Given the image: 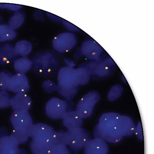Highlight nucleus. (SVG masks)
Returning <instances> with one entry per match:
<instances>
[{"label": "nucleus", "mask_w": 154, "mask_h": 154, "mask_svg": "<svg viewBox=\"0 0 154 154\" xmlns=\"http://www.w3.org/2000/svg\"><path fill=\"white\" fill-rule=\"evenodd\" d=\"M82 119L75 110L68 111L62 119L63 125L67 129L82 127L83 125Z\"/></svg>", "instance_id": "15"}, {"label": "nucleus", "mask_w": 154, "mask_h": 154, "mask_svg": "<svg viewBox=\"0 0 154 154\" xmlns=\"http://www.w3.org/2000/svg\"><path fill=\"white\" fill-rule=\"evenodd\" d=\"M67 131L68 138V146L75 152L83 149L86 143L91 139L90 133L82 127L67 129Z\"/></svg>", "instance_id": "4"}, {"label": "nucleus", "mask_w": 154, "mask_h": 154, "mask_svg": "<svg viewBox=\"0 0 154 154\" xmlns=\"http://www.w3.org/2000/svg\"><path fill=\"white\" fill-rule=\"evenodd\" d=\"M16 154H29L26 150L23 148L18 149Z\"/></svg>", "instance_id": "36"}, {"label": "nucleus", "mask_w": 154, "mask_h": 154, "mask_svg": "<svg viewBox=\"0 0 154 154\" xmlns=\"http://www.w3.org/2000/svg\"><path fill=\"white\" fill-rule=\"evenodd\" d=\"M12 96L8 91L0 90V108L5 109L10 106Z\"/></svg>", "instance_id": "26"}, {"label": "nucleus", "mask_w": 154, "mask_h": 154, "mask_svg": "<svg viewBox=\"0 0 154 154\" xmlns=\"http://www.w3.org/2000/svg\"><path fill=\"white\" fill-rule=\"evenodd\" d=\"M83 149V154H108L109 147L104 140L94 137L87 142Z\"/></svg>", "instance_id": "10"}, {"label": "nucleus", "mask_w": 154, "mask_h": 154, "mask_svg": "<svg viewBox=\"0 0 154 154\" xmlns=\"http://www.w3.org/2000/svg\"><path fill=\"white\" fill-rule=\"evenodd\" d=\"M28 131L29 137L32 139H50L55 130L50 125L38 123L33 124Z\"/></svg>", "instance_id": "8"}, {"label": "nucleus", "mask_w": 154, "mask_h": 154, "mask_svg": "<svg viewBox=\"0 0 154 154\" xmlns=\"http://www.w3.org/2000/svg\"><path fill=\"white\" fill-rule=\"evenodd\" d=\"M77 38L76 35L71 32L60 33L53 39L52 45L54 49L60 53L71 50L76 45Z\"/></svg>", "instance_id": "5"}, {"label": "nucleus", "mask_w": 154, "mask_h": 154, "mask_svg": "<svg viewBox=\"0 0 154 154\" xmlns=\"http://www.w3.org/2000/svg\"><path fill=\"white\" fill-rule=\"evenodd\" d=\"M32 63L27 57H22L17 59L14 62V67L17 73L25 74L32 68Z\"/></svg>", "instance_id": "17"}, {"label": "nucleus", "mask_w": 154, "mask_h": 154, "mask_svg": "<svg viewBox=\"0 0 154 154\" xmlns=\"http://www.w3.org/2000/svg\"><path fill=\"white\" fill-rule=\"evenodd\" d=\"M110 114L101 117L94 129L93 135L94 137L101 138L106 142L116 143L123 137L121 131L123 116Z\"/></svg>", "instance_id": "1"}, {"label": "nucleus", "mask_w": 154, "mask_h": 154, "mask_svg": "<svg viewBox=\"0 0 154 154\" xmlns=\"http://www.w3.org/2000/svg\"><path fill=\"white\" fill-rule=\"evenodd\" d=\"M73 105L74 102L72 100H63L57 97H53L45 105L46 115L52 120L62 119L66 113L72 109Z\"/></svg>", "instance_id": "3"}, {"label": "nucleus", "mask_w": 154, "mask_h": 154, "mask_svg": "<svg viewBox=\"0 0 154 154\" xmlns=\"http://www.w3.org/2000/svg\"><path fill=\"white\" fill-rule=\"evenodd\" d=\"M50 139H32L29 146L33 154H48L53 146Z\"/></svg>", "instance_id": "14"}, {"label": "nucleus", "mask_w": 154, "mask_h": 154, "mask_svg": "<svg viewBox=\"0 0 154 154\" xmlns=\"http://www.w3.org/2000/svg\"><path fill=\"white\" fill-rule=\"evenodd\" d=\"M98 97L96 92L91 91L79 100L76 105L75 111L82 119L87 118L91 116Z\"/></svg>", "instance_id": "6"}, {"label": "nucleus", "mask_w": 154, "mask_h": 154, "mask_svg": "<svg viewBox=\"0 0 154 154\" xmlns=\"http://www.w3.org/2000/svg\"><path fill=\"white\" fill-rule=\"evenodd\" d=\"M30 88L28 78L24 73L13 75L10 82L9 91L14 93L27 92Z\"/></svg>", "instance_id": "11"}, {"label": "nucleus", "mask_w": 154, "mask_h": 154, "mask_svg": "<svg viewBox=\"0 0 154 154\" xmlns=\"http://www.w3.org/2000/svg\"></svg>", "instance_id": "39"}, {"label": "nucleus", "mask_w": 154, "mask_h": 154, "mask_svg": "<svg viewBox=\"0 0 154 154\" xmlns=\"http://www.w3.org/2000/svg\"><path fill=\"white\" fill-rule=\"evenodd\" d=\"M57 88L72 90H78L77 84L74 68L64 66L59 70L58 74Z\"/></svg>", "instance_id": "7"}, {"label": "nucleus", "mask_w": 154, "mask_h": 154, "mask_svg": "<svg viewBox=\"0 0 154 154\" xmlns=\"http://www.w3.org/2000/svg\"><path fill=\"white\" fill-rule=\"evenodd\" d=\"M18 56L13 45L6 43L0 45V65L14 63Z\"/></svg>", "instance_id": "13"}, {"label": "nucleus", "mask_w": 154, "mask_h": 154, "mask_svg": "<svg viewBox=\"0 0 154 154\" xmlns=\"http://www.w3.org/2000/svg\"><path fill=\"white\" fill-rule=\"evenodd\" d=\"M42 87L45 91L48 93H52L57 89V85L50 80L44 81Z\"/></svg>", "instance_id": "28"}, {"label": "nucleus", "mask_w": 154, "mask_h": 154, "mask_svg": "<svg viewBox=\"0 0 154 154\" xmlns=\"http://www.w3.org/2000/svg\"><path fill=\"white\" fill-rule=\"evenodd\" d=\"M17 35L15 30L11 28L8 24H0V42L12 40Z\"/></svg>", "instance_id": "20"}, {"label": "nucleus", "mask_w": 154, "mask_h": 154, "mask_svg": "<svg viewBox=\"0 0 154 154\" xmlns=\"http://www.w3.org/2000/svg\"><path fill=\"white\" fill-rule=\"evenodd\" d=\"M136 126L130 118L123 116L121 123V131L124 137H129L135 134Z\"/></svg>", "instance_id": "18"}, {"label": "nucleus", "mask_w": 154, "mask_h": 154, "mask_svg": "<svg viewBox=\"0 0 154 154\" xmlns=\"http://www.w3.org/2000/svg\"><path fill=\"white\" fill-rule=\"evenodd\" d=\"M50 140L52 146L59 145L68 146V138L67 131H55Z\"/></svg>", "instance_id": "19"}, {"label": "nucleus", "mask_w": 154, "mask_h": 154, "mask_svg": "<svg viewBox=\"0 0 154 154\" xmlns=\"http://www.w3.org/2000/svg\"><path fill=\"white\" fill-rule=\"evenodd\" d=\"M48 154H71V152L67 146L59 145L53 146Z\"/></svg>", "instance_id": "27"}, {"label": "nucleus", "mask_w": 154, "mask_h": 154, "mask_svg": "<svg viewBox=\"0 0 154 154\" xmlns=\"http://www.w3.org/2000/svg\"><path fill=\"white\" fill-rule=\"evenodd\" d=\"M25 15L24 12L20 10L15 11L9 19L8 25L10 27L15 30L19 28L24 22Z\"/></svg>", "instance_id": "24"}, {"label": "nucleus", "mask_w": 154, "mask_h": 154, "mask_svg": "<svg viewBox=\"0 0 154 154\" xmlns=\"http://www.w3.org/2000/svg\"><path fill=\"white\" fill-rule=\"evenodd\" d=\"M13 74L10 72L3 70L0 71V90L9 91V84Z\"/></svg>", "instance_id": "25"}, {"label": "nucleus", "mask_w": 154, "mask_h": 154, "mask_svg": "<svg viewBox=\"0 0 154 154\" xmlns=\"http://www.w3.org/2000/svg\"><path fill=\"white\" fill-rule=\"evenodd\" d=\"M75 72L76 82L79 86L85 85L88 82L91 75L85 68L79 65L78 68L75 69Z\"/></svg>", "instance_id": "22"}, {"label": "nucleus", "mask_w": 154, "mask_h": 154, "mask_svg": "<svg viewBox=\"0 0 154 154\" xmlns=\"http://www.w3.org/2000/svg\"><path fill=\"white\" fill-rule=\"evenodd\" d=\"M19 145L10 135L0 137V154H16Z\"/></svg>", "instance_id": "16"}, {"label": "nucleus", "mask_w": 154, "mask_h": 154, "mask_svg": "<svg viewBox=\"0 0 154 154\" xmlns=\"http://www.w3.org/2000/svg\"><path fill=\"white\" fill-rule=\"evenodd\" d=\"M10 135L19 145L26 143L29 137L28 129L21 128H14Z\"/></svg>", "instance_id": "23"}, {"label": "nucleus", "mask_w": 154, "mask_h": 154, "mask_svg": "<svg viewBox=\"0 0 154 154\" xmlns=\"http://www.w3.org/2000/svg\"><path fill=\"white\" fill-rule=\"evenodd\" d=\"M63 62L65 66L69 68H74L76 64L75 60L68 58H64Z\"/></svg>", "instance_id": "32"}, {"label": "nucleus", "mask_w": 154, "mask_h": 154, "mask_svg": "<svg viewBox=\"0 0 154 154\" xmlns=\"http://www.w3.org/2000/svg\"><path fill=\"white\" fill-rule=\"evenodd\" d=\"M46 13L48 17L53 21L58 22H62L63 19L62 18L48 13Z\"/></svg>", "instance_id": "33"}, {"label": "nucleus", "mask_w": 154, "mask_h": 154, "mask_svg": "<svg viewBox=\"0 0 154 154\" xmlns=\"http://www.w3.org/2000/svg\"><path fill=\"white\" fill-rule=\"evenodd\" d=\"M43 11L41 10H37L34 14L35 18L39 20L43 19Z\"/></svg>", "instance_id": "34"}, {"label": "nucleus", "mask_w": 154, "mask_h": 154, "mask_svg": "<svg viewBox=\"0 0 154 154\" xmlns=\"http://www.w3.org/2000/svg\"><path fill=\"white\" fill-rule=\"evenodd\" d=\"M8 133L6 128L5 127H2L0 129V137L7 135Z\"/></svg>", "instance_id": "35"}, {"label": "nucleus", "mask_w": 154, "mask_h": 154, "mask_svg": "<svg viewBox=\"0 0 154 154\" xmlns=\"http://www.w3.org/2000/svg\"><path fill=\"white\" fill-rule=\"evenodd\" d=\"M62 22L64 27L71 32H78L80 30L78 27L64 20L63 19Z\"/></svg>", "instance_id": "30"}, {"label": "nucleus", "mask_w": 154, "mask_h": 154, "mask_svg": "<svg viewBox=\"0 0 154 154\" xmlns=\"http://www.w3.org/2000/svg\"><path fill=\"white\" fill-rule=\"evenodd\" d=\"M23 7L20 5H14L12 4L0 3V8L6 9L10 11H17L19 10Z\"/></svg>", "instance_id": "29"}, {"label": "nucleus", "mask_w": 154, "mask_h": 154, "mask_svg": "<svg viewBox=\"0 0 154 154\" xmlns=\"http://www.w3.org/2000/svg\"><path fill=\"white\" fill-rule=\"evenodd\" d=\"M10 120L14 128L28 129L33 124L32 118L28 110L14 111L10 116Z\"/></svg>", "instance_id": "9"}, {"label": "nucleus", "mask_w": 154, "mask_h": 154, "mask_svg": "<svg viewBox=\"0 0 154 154\" xmlns=\"http://www.w3.org/2000/svg\"><path fill=\"white\" fill-rule=\"evenodd\" d=\"M134 134L136 137L140 140H143V135L142 132V129L140 123H138L136 126V128Z\"/></svg>", "instance_id": "31"}, {"label": "nucleus", "mask_w": 154, "mask_h": 154, "mask_svg": "<svg viewBox=\"0 0 154 154\" xmlns=\"http://www.w3.org/2000/svg\"><path fill=\"white\" fill-rule=\"evenodd\" d=\"M32 68L36 73L42 75H48L53 73L58 65L56 56L48 51L37 53L32 60Z\"/></svg>", "instance_id": "2"}, {"label": "nucleus", "mask_w": 154, "mask_h": 154, "mask_svg": "<svg viewBox=\"0 0 154 154\" xmlns=\"http://www.w3.org/2000/svg\"><path fill=\"white\" fill-rule=\"evenodd\" d=\"M32 100L26 92L15 93L11 97L10 106L14 111L28 110L30 108Z\"/></svg>", "instance_id": "12"}, {"label": "nucleus", "mask_w": 154, "mask_h": 154, "mask_svg": "<svg viewBox=\"0 0 154 154\" xmlns=\"http://www.w3.org/2000/svg\"><path fill=\"white\" fill-rule=\"evenodd\" d=\"M14 47L17 54L22 57H27L31 52L32 48V43L25 40L18 41Z\"/></svg>", "instance_id": "21"}, {"label": "nucleus", "mask_w": 154, "mask_h": 154, "mask_svg": "<svg viewBox=\"0 0 154 154\" xmlns=\"http://www.w3.org/2000/svg\"><path fill=\"white\" fill-rule=\"evenodd\" d=\"M4 154V153H1V154Z\"/></svg>", "instance_id": "38"}, {"label": "nucleus", "mask_w": 154, "mask_h": 154, "mask_svg": "<svg viewBox=\"0 0 154 154\" xmlns=\"http://www.w3.org/2000/svg\"><path fill=\"white\" fill-rule=\"evenodd\" d=\"M3 20V18L2 16L0 15V23L2 22Z\"/></svg>", "instance_id": "37"}]
</instances>
